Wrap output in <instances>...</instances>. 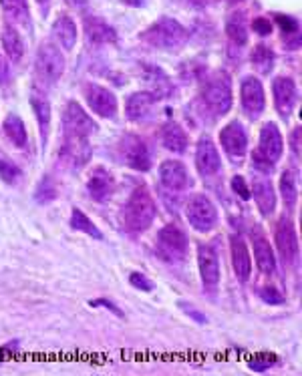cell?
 I'll list each match as a JSON object with an SVG mask.
<instances>
[{
	"instance_id": "6da1fadb",
	"label": "cell",
	"mask_w": 302,
	"mask_h": 376,
	"mask_svg": "<svg viewBox=\"0 0 302 376\" xmlns=\"http://www.w3.org/2000/svg\"><path fill=\"white\" fill-rule=\"evenodd\" d=\"M60 157L75 167L83 166L91 155V137L97 133V123L77 101H69L60 117Z\"/></svg>"
},
{
	"instance_id": "7a4b0ae2",
	"label": "cell",
	"mask_w": 302,
	"mask_h": 376,
	"mask_svg": "<svg viewBox=\"0 0 302 376\" xmlns=\"http://www.w3.org/2000/svg\"><path fill=\"white\" fill-rule=\"evenodd\" d=\"M155 201L145 185L136 187L123 206V226L129 234H143L155 220Z\"/></svg>"
},
{
	"instance_id": "3957f363",
	"label": "cell",
	"mask_w": 302,
	"mask_h": 376,
	"mask_svg": "<svg viewBox=\"0 0 302 376\" xmlns=\"http://www.w3.org/2000/svg\"><path fill=\"white\" fill-rule=\"evenodd\" d=\"M141 41L145 45L153 48H162V51H176L181 45H185L188 41V30L181 27L176 18L162 16L159 20H155L150 29L141 32Z\"/></svg>"
},
{
	"instance_id": "277c9868",
	"label": "cell",
	"mask_w": 302,
	"mask_h": 376,
	"mask_svg": "<svg viewBox=\"0 0 302 376\" xmlns=\"http://www.w3.org/2000/svg\"><path fill=\"white\" fill-rule=\"evenodd\" d=\"M65 73V57L60 48L51 41H43L34 59V81L39 89L53 87Z\"/></svg>"
},
{
	"instance_id": "5b68a950",
	"label": "cell",
	"mask_w": 302,
	"mask_h": 376,
	"mask_svg": "<svg viewBox=\"0 0 302 376\" xmlns=\"http://www.w3.org/2000/svg\"><path fill=\"white\" fill-rule=\"evenodd\" d=\"M199 99H202V105L206 107L214 117H224L234 103L230 79L224 73L211 76L199 90Z\"/></svg>"
},
{
	"instance_id": "8992f818",
	"label": "cell",
	"mask_w": 302,
	"mask_h": 376,
	"mask_svg": "<svg viewBox=\"0 0 302 376\" xmlns=\"http://www.w3.org/2000/svg\"><path fill=\"white\" fill-rule=\"evenodd\" d=\"M155 248H157V254L164 262L176 264V262H183L188 256L190 240H188V234L180 226L167 224L157 231Z\"/></svg>"
},
{
	"instance_id": "52a82bcc",
	"label": "cell",
	"mask_w": 302,
	"mask_h": 376,
	"mask_svg": "<svg viewBox=\"0 0 302 376\" xmlns=\"http://www.w3.org/2000/svg\"><path fill=\"white\" fill-rule=\"evenodd\" d=\"M117 153H119L123 166L131 167V169L141 171V173L151 169V153L143 137L136 135V133L123 135L117 143Z\"/></svg>"
},
{
	"instance_id": "ba28073f",
	"label": "cell",
	"mask_w": 302,
	"mask_h": 376,
	"mask_svg": "<svg viewBox=\"0 0 302 376\" xmlns=\"http://www.w3.org/2000/svg\"><path fill=\"white\" fill-rule=\"evenodd\" d=\"M185 217L199 234H208L218 226V210L206 194H194L185 203Z\"/></svg>"
},
{
	"instance_id": "9c48e42d",
	"label": "cell",
	"mask_w": 302,
	"mask_h": 376,
	"mask_svg": "<svg viewBox=\"0 0 302 376\" xmlns=\"http://www.w3.org/2000/svg\"><path fill=\"white\" fill-rule=\"evenodd\" d=\"M254 153L270 169L280 161V157L284 153V137H282L276 123L268 121V123L262 125V131L258 137V149Z\"/></svg>"
},
{
	"instance_id": "30bf717a",
	"label": "cell",
	"mask_w": 302,
	"mask_h": 376,
	"mask_svg": "<svg viewBox=\"0 0 302 376\" xmlns=\"http://www.w3.org/2000/svg\"><path fill=\"white\" fill-rule=\"evenodd\" d=\"M83 95L89 109L101 119H115L117 111H119V103L117 97L113 95V90H109L103 85L97 83H87L83 87Z\"/></svg>"
},
{
	"instance_id": "8fae6325",
	"label": "cell",
	"mask_w": 302,
	"mask_h": 376,
	"mask_svg": "<svg viewBox=\"0 0 302 376\" xmlns=\"http://www.w3.org/2000/svg\"><path fill=\"white\" fill-rule=\"evenodd\" d=\"M274 241H276V248H278V254L282 256V260L287 264L296 262V257L301 254V246H298V234H296V226L294 222L282 215L276 226H274Z\"/></svg>"
},
{
	"instance_id": "7c38bea8",
	"label": "cell",
	"mask_w": 302,
	"mask_h": 376,
	"mask_svg": "<svg viewBox=\"0 0 302 376\" xmlns=\"http://www.w3.org/2000/svg\"><path fill=\"white\" fill-rule=\"evenodd\" d=\"M197 270H199V278L204 282V288L208 292H216L218 284H220L222 268H220L218 252L210 243H199L197 246Z\"/></svg>"
},
{
	"instance_id": "4fadbf2b",
	"label": "cell",
	"mask_w": 302,
	"mask_h": 376,
	"mask_svg": "<svg viewBox=\"0 0 302 376\" xmlns=\"http://www.w3.org/2000/svg\"><path fill=\"white\" fill-rule=\"evenodd\" d=\"M220 145L234 163H240V159L248 153V133L240 121H230L220 131Z\"/></svg>"
},
{
	"instance_id": "5bb4252c",
	"label": "cell",
	"mask_w": 302,
	"mask_h": 376,
	"mask_svg": "<svg viewBox=\"0 0 302 376\" xmlns=\"http://www.w3.org/2000/svg\"><path fill=\"white\" fill-rule=\"evenodd\" d=\"M272 97H274V107L276 111L288 119L298 105V87L292 79L288 76H276L272 81Z\"/></svg>"
},
{
	"instance_id": "9a60e30c",
	"label": "cell",
	"mask_w": 302,
	"mask_h": 376,
	"mask_svg": "<svg viewBox=\"0 0 302 376\" xmlns=\"http://www.w3.org/2000/svg\"><path fill=\"white\" fill-rule=\"evenodd\" d=\"M196 167L197 173L204 177V180H211L216 177L220 171H222V157H220V151L214 145V141L204 137L199 139L196 145Z\"/></svg>"
},
{
	"instance_id": "2e32d148",
	"label": "cell",
	"mask_w": 302,
	"mask_h": 376,
	"mask_svg": "<svg viewBox=\"0 0 302 376\" xmlns=\"http://www.w3.org/2000/svg\"><path fill=\"white\" fill-rule=\"evenodd\" d=\"M87 192L89 197L97 203H107L115 194V177L103 166H95L87 177Z\"/></svg>"
},
{
	"instance_id": "e0dca14e",
	"label": "cell",
	"mask_w": 302,
	"mask_h": 376,
	"mask_svg": "<svg viewBox=\"0 0 302 376\" xmlns=\"http://www.w3.org/2000/svg\"><path fill=\"white\" fill-rule=\"evenodd\" d=\"M159 183L169 189V192H185L192 185V177L188 173V167L183 166L178 159H166L157 169Z\"/></svg>"
},
{
	"instance_id": "ac0fdd59",
	"label": "cell",
	"mask_w": 302,
	"mask_h": 376,
	"mask_svg": "<svg viewBox=\"0 0 302 376\" xmlns=\"http://www.w3.org/2000/svg\"><path fill=\"white\" fill-rule=\"evenodd\" d=\"M157 97L151 90H139L131 93L125 101V115L131 123H143L153 117L155 107H157Z\"/></svg>"
},
{
	"instance_id": "d6986e66",
	"label": "cell",
	"mask_w": 302,
	"mask_h": 376,
	"mask_svg": "<svg viewBox=\"0 0 302 376\" xmlns=\"http://www.w3.org/2000/svg\"><path fill=\"white\" fill-rule=\"evenodd\" d=\"M250 241H252V250H254V260H256L258 270L264 276H272L276 271V256L272 250L270 241L266 238L262 226H254L250 231Z\"/></svg>"
},
{
	"instance_id": "ffe728a7",
	"label": "cell",
	"mask_w": 302,
	"mask_h": 376,
	"mask_svg": "<svg viewBox=\"0 0 302 376\" xmlns=\"http://www.w3.org/2000/svg\"><path fill=\"white\" fill-rule=\"evenodd\" d=\"M240 101L244 111H248L252 117H258L266 109V95L262 81L256 76H244L240 83Z\"/></svg>"
},
{
	"instance_id": "44dd1931",
	"label": "cell",
	"mask_w": 302,
	"mask_h": 376,
	"mask_svg": "<svg viewBox=\"0 0 302 376\" xmlns=\"http://www.w3.org/2000/svg\"><path fill=\"white\" fill-rule=\"evenodd\" d=\"M230 254H232V266H234V274H236L238 282L246 284L252 274V257H250L244 238L240 236L230 238Z\"/></svg>"
},
{
	"instance_id": "7402d4cb",
	"label": "cell",
	"mask_w": 302,
	"mask_h": 376,
	"mask_svg": "<svg viewBox=\"0 0 302 376\" xmlns=\"http://www.w3.org/2000/svg\"><path fill=\"white\" fill-rule=\"evenodd\" d=\"M250 196L256 199L258 210L262 215H272L276 210V189L272 185V181L266 175H258L252 181V192Z\"/></svg>"
},
{
	"instance_id": "603a6c76",
	"label": "cell",
	"mask_w": 302,
	"mask_h": 376,
	"mask_svg": "<svg viewBox=\"0 0 302 376\" xmlns=\"http://www.w3.org/2000/svg\"><path fill=\"white\" fill-rule=\"evenodd\" d=\"M30 107H32V113H34V119L39 123V131H41V141H43V147L48 141V131H51V103L45 97V93L41 89L32 90L30 95Z\"/></svg>"
},
{
	"instance_id": "cb8c5ba5",
	"label": "cell",
	"mask_w": 302,
	"mask_h": 376,
	"mask_svg": "<svg viewBox=\"0 0 302 376\" xmlns=\"http://www.w3.org/2000/svg\"><path fill=\"white\" fill-rule=\"evenodd\" d=\"M159 141L167 151L171 153H183L190 145V137L185 133V129L176 121H167L159 129Z\"/></svg>"
},
{
	"instance_id": "d4e9b609",
	"label": "cell",
	"mask_w": 302,
	"mask_h": 376,
	"mask_svg": "<svg viewBox=\"0 0 302 376\" xmlns=\"http://www.w3.org/2000/svg\"><path fill=\"white\" fill-rule=\"evenodd\" d=\"M85 32H87V39L95 45H109V43H115L117 41V32L113 27H109L105 20L101 18H95L89 16L85 20Z\"/></svg>"
},
{
	"instance_id": "484cf974",
	"label": "cell",
	"mask_w": 302,
	"mask_h": 376,
	"mask_svg": "<svg viewBox=\"0 0 302 376\" xmlns=\"http://www.w3.org/2000/svg\"><path fill=\"white\" fill-rule=\"evenodd\" d=\"M2 131L6 139L18 147V149H25L29 145V133H27V127H25V121L20 119L16 113H8L4 117V123H2Z\"/></svg>"
},
{
	"instance_id": "4316f807",
	"label": "cell",
	"mask_w": 302,
	"mask_h": 376,
	"mask_svg": "<svg viewBox=\"0 0 302 376\" xmlns=\"http://www.w3.org/2000/svg\"><path fill=\"white\" fill-rule=\"evenodd\" d=\"M53 34L57 36L59 45L65 51H71L77 45V25L71 16L59 15L57 20L53 22Z\"/></svg>"
},
{
	"instance_id": "83f0119b",
	"label": "cell",
	"mask_w": 302,
	"mask_h": 376,
	"mask_svg": "<svg viewBox=\"0 0 302 376\" xmlns=\"http://www.w3.org/2000/svg\"><path fill=\"white\" fill-rule=\"evenodd\" d=\"M274 20L278 29L282 32V43L288 46V51H296L301 46V29L298 20L294 16L288 15H274Z\"/></svg>"
},
{
	"instance_id": "f1b7e54d",
	"label": "cell",
	"mask_w": 302,
	"mask_h": 376,
	"mask_svg": "<svg viewBox=\"0 0 302 376\" xmlns=\"http://www.w3.org/2000/svg\"><path fill=\"white\" fill-rule=\"evenodd\" d=\"M2 46L13 62H20L25 57V41L20 39L18 30L13 25H4L2 29Z\"/></svg>"
},
{
	"instance_id": "f546056e",
	"label": "cell",
	"mask_w": 302,
	"mask_h": 376,
	"mask_svg": "<svg viewBox=\"0 0 302 376\" xmlns=\"http://www.w3.org/2000/svg\"><path fill=\"white\" fill-rule=\"evenodd\" d=\"M280 197L284 201L288 211H292V208L298 201V173L292 169H284L280 175Z\"/></svg>"
},
{
	"instance_id": "4dcf8cb0",
	"label": "cell",
	"mask_w": 302,
	"mask_h": 376,
	"mask_svg": "<svg viewBox=\"0 0 302 376\" xmlns=\"http://www.w3.org/2000/svg\"><path fill=\"white\" fill-rule=\"evenodd\" d=\"M143 79H147L151 81V93L157 97V99H162V97H169L171 95V83H169V79H167L159 69H155V67H151V65H145L143 67Z\"/></svg>"
},
{
	"instance_id": "1f68e13d",
	"label": "cell",
	"mask_w": 302,
	"mask_h": 376,
	"mask_svg": "<svg viewBox=\"0 0 302 376\" xmlns=\"http://www.w3.org/2000/svg\"><path fill=\"white\" fill-rule=\"evenodd\" d=\"M226 34L234 45L244 46L248 43V27L244 13H234L226 20Z\"/></svg>"
},
{
	"instance_id": "d6a6232c",
	"label": "cell",
	"mask_w": 302,
	"mask_h": 376,
	"mask_svg": "<svg viewBox=\"0 0 302 376\" xmlns=\"http://www.w3.org/2000/svg\"><path fill=\"white\" fill-rule=\"evenodd\" d=\"M71 227L75 229V231H81V234H85V236H89L93 240H103V234H101V229L93 224V220H91L87 213H83V211L79 210V208H73V213H71Z\"/></svg>"
},
{
	"instance_id": "836d02e7",
	"label": "cell",
	"mask_w": 302,
	"mask_h": 376,
	"mask_svg": "<svg viewBox=\"0 0 302 376\" xmlns=\"http://www.w3.org/2000/svg\"><path fill=\"white\" fill-rule=\"evenodd\" d=\"M250 62L256 67L258 71H262V73H270L272 67H274V51L266 45H256L252 48Z\"/></svg>"
},
{
	"instance_id": "e575fe53",
	"label": "cell",
	"mask_w": 302,
	"mask_h": 376,
	"mask_svg": "<svg viewBox=\"0 0 302 376\" xmlns=\"http://www.w3.org/2000/svg\"><path fill=\"white\" fill-rule=\"evenodd\" d=\"M0 180L4 181L6 185H16L18 181L22 180V171L18 169L15 161L0 157Z\"/></svg>"
},
{
	"instance_id": "d590c367",
	"label": "cell",
	"mask_w": 302,
	"mask_h": 376,
	"mask_svg": "<svg viewBox=\"0 0 302 376\" xmlns=\"http://www.w3.org/2000/svg\"><path fill=\"white\" fill-rule=\"evenodd\" d=\"M57 197V187H55V183L51 177H43V181L39 183V187H37V192H34V199L39 201V203H48V201H53Z\"/></svg>"
},
{
	"instance_id": "8d00e7d4",
	"label": "cell",
	"mask_w": 302,
	"mask_h": 376,
	"mask_svg": "<svg viewBox=\"0 0 302 376\" xmlns=\"http://www.w3.org/2000/svg\"><path fill=\"white\" fill-rule=\"evenodd\" d=\"M274 364H278V356H274L272 352L258 354L252 361H248L250 370H254V372H266V370H270Z\"/></svg>"
},
{
	"instance_id": "74e56055",
	"label": "cell",
	"mask_w": 302,
	"mask_h": 376,
	"mask_svg": "<svg viewBox=\"0 0 302 376\" xmlns=\"http://www.w3.org/2000/svg\"><path fill=\"white\" fill-rule=\"evenodd\" d=\"M0 4H2V8L8 13L11 16H15V18H27L29 15V6H27V0H0Z\"/></svg>"
},
{
	"instance_id": "f35d334b",
	"label": "cell",
	"mask_w": 302,
	"mask_h": 376,
	"mask_svg": "<svg viewBox=\"0 0 302 376\" xmlns=\"http://www.w3.org/2000/svg\"><path fill=\"white\" fill-rule=\"evenodd\" d=\"M258 296L262 298V302H266L268 306H280V304H284V296H282V292L274 286L260 288Z\"/></svg>"
},
{
	"instance_id": "ab89813d",
	"label": "cell",
	"mask_w": 302,
	"mask_h": 376,
	"mask_svg": "<svg viewBox=\"0 0 302 376\" xmlns=\"http://www.w3.org/2000/svg\"><path fill=\"white\" fill-rule=\"evenodd\" d=\"M129 284L136 288V290H141V292H153L155 290V284L151 282L145 274H141V271H131L129 274Z\"/></svg>"
},
{
	"instance_id": "60d3db41",
	"label": "cell",
	"mask_w": 302,
	"mask_h": 376,
	"mask_svg": "<svg viewBox=\"0 0 302 376\" xmlns=\"http://www.w3.org/2000/svg\"><path fill=\"white\" fill-rule=\"evenodd\" d=\"M232 189H234V194H238V197L240 199H244V201H248L250 199V189H248V185H246V177H242V175H234L232 177Z\"/></svg>"
},
{
	"instance_id": "b9f144b4",
	"label": "cell",
	"mask_w": 302,
	"mask_h": 376,
	"mask_svg": "<svg viewBox=\"0 0 302 376\" xmlns=\"http://www.w3.org/2000/svg\"><path fill=\"white\" fill-rule=\"evenodd\" d=\"M252 30L260 34V36H268L272 32V22L266 18V16H258L252 20Z\"/></svg>"
},
{
	"instance_id": "7bdbcfd3",
	"label": "cell",
	"mask_w": 302,
	"mask_h": 376,
	"mask_svg": "<svg viewBox=\"0 0 302 376\" xmlns=\"http://www.w3.org/2000/svg\"><path fill=\"white\" fill-rule=\"evenodd\" d=\"M13 81V71L8 60L4 59V55H0V87H8Z\"/></svg>"
},
{
	"instance_id": "ee69618b",
	"label": "cell",
	"mask_w": 302,
	"mask_h": 376,
	"mask_svg": "<svg viewBox=\"0 0 302 376\" xmlns=\"http://www.w3.org/2000/svg\"><path fill=\"white\" fill-rule=\"evenodd\" d=\"M180 308L188 314V316L192 318V320H196L197 324H208V318H206V314H202L199 310H194L190 304H185V302H180Z\"/></svg>"
},
{
	"instance_id": "f6af8a7d",
	"label": "cell",
	"mask_w": 302,
	"mask_h": 376,
	"mask_svg": "<svg viewBox=\"0 0 302 376\" xmlns=\"http://www.w3.org/2000/svg\"><path fill=\"white\" fill-rule=\"evenodd\" d=\"M89 304L93 306V308H101V306H103V308H107V310H111L113 314H117L119 318H123V312H121L119 308H117V306H115L113 302L105 300V298H99V300H91Z\"/></svg>"
},
{
	"instance_id": "bcb514c9",
	"label": "cell",
	"mask_w": 302,
	"mask_h": 376,
	"mask_svg": "<svg viewBox=\"0 0 302 376\" xmlns=\"http://www.w3.org/2000/svg\"><path fill=\"white\" fill-rule=\"evenodd\" d=\"M290 149L301 159V127H294V131L290 133Z\"/></svg>"
},
{
	"instance_id": "7dc6e473",
	"label": "cell",
	"mask_w": 302,
	"mask_h": 376,
	"mask_svg": "<svg viewBox=\"0 0 302 376\" xmlns=\"http://www.w3.org/2000/svg\"><path fill=\"white\" fill-rule=\"evenodd\" d=\"M123 4H127V6H133V8H143L150 0H121Z\"/></svg>"
},
{
	"instance_id": "c3c4849f",
	"label": "cell",
	"mask_w": 302,
	"mask_h": 376,
	"mask_svg": "<svg viewBox=\"0 0 302 376\" xmlns=\"http://www.w3.org/2000/svg\"><path fill=\"white\" fill-rule=\"evenodd\" d=\"M69 6H75V8H83L87 4V0H65Z\"/></svg>"
},
{
	"instance_id": "681fc988",
	"label": "cell",
	"mask_w": 302,
	"mask_h": 376,
	"mask_svg": "<svg viewBox=\"0 0 302 376\" xmlns=\"http://www.w3.org/2000/svg\"><path fill=\"white\" fill-rule=\"evenodd\" d=\"M37 2H39V4H43V6H46V4H48V0H37Z\"/></svg>"
}]
</instances>
